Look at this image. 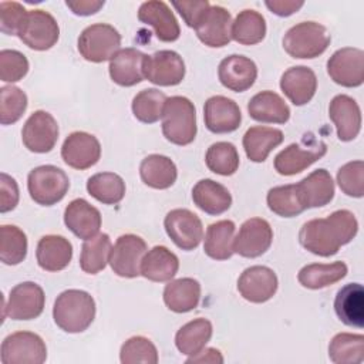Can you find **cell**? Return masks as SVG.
Listing matches in <instances>:
<instances>
[{
    "instance_id": "cell-33",
    "label": "cell",
    "mask_w": 364,
    "mask_h": 364,
    "mask_svg": "<svg viewBox=\"0 0 364 364\" xmlns=\"http://www.w3.org/2000/svg\"><path fill=\"white\" fill-rule=\"evenodd\" d=\"M200 284L192 277H181L169 282L164 289V303L173 313H188L198 307Z\"/></svg>"
},
{
    "instance_id": "cell-10",
    "label": "cell",
    "mask_w": 364,
    "mask_h": 364,
    "mask_svg": "<svg viewBox=\"0 0 364 364\" xmlns=\"http://www.w3.org/2000/svg\"><path fill=\"white\" fill-rule=\"evenodd\" d=\"M146 252V243L141 236L121 235L111 249L108 263L117 276L134 279L141 274V262Z\"/></svg>"
},
{
    "instance_id": "cell-6",
    "label": "cell",
    "mask_w": 364,
    "mask_h": 364,
    "mask_svg": "<svg viewBox=\"0 0 364 364\" xmlns=\"http://www.w3.org/2000/svg\"><path fill=\"white\" fill-rule=\"evenodd\" d=\"M77 47L84 60L104 63L121 50V34L111 24L95 23L81 31Z\"/></svg>"
},
{
    "instance_id": "cell-49",
    "label": "cell",
    "mask_w": 364,
    "mask_h": 364,
    "mask_svg": "<svg viewBox=\"0 0 364 364\" xmlns=\"http://www.w3.org/2000/svg\"><path fill=\"white\" fill-rule=\"evenodd\" d=\"M337 183L343 193L353 198L364 195V162L351 161L337 171Z\"/></svg>"
},
{
    "instance_id": "cell-17",
    "label": "cell",
    "mask_w": 364,
    "mask_h": 364,
    "mask_svg": "<svg viewBox=\"0 0 364 364\" xmlns=\"http://www.w3.org/2000/svg\"><path fill=\"white\" fill-rule=\"evenodd\" d=\"M279 280L276 273L267 266H250L237 279L240 296L250 303H264L277 291Z\"/></svg>"
},
{
    "instance_id": "cell-18",
    "label": "cell",
    "mask_w": 364,
    "mask_h": 364,
    "mask_svg": "<svg viewBox=\"0 0 364 364\" xmlns=\"http://www.w3.org/2000/svg\"><path fill=\"white\" fill-rule=\"evenodd\" d=\"M101 156L100 141L88 132H71L63 142L61 158L74 169H88L94 166Z\"/></svg>"
},
{
    "instance_id": "cell-45",
    "label": "cell",
    "mask_w": 364,
    "mask_h": 364,
    "mask_svg": "<svg viewBox=\"0 0 364 364\" xmlns=\"http://www.w3.org/2000/svg\"><path fill=\"white\" fill-rule=\"evenodd\" d=\"M239 152L230 142H215L212 144L205 155V162L209 171L222 176L233 175L239 168Z\"/></svg>"
},
{
    "instance_id": "cell-55",
    "label": "cell",
    "mask_w": 364,
    "mask_h": 364,
    "mask_svg": "<svg viewBox=\"0 0 364 364\" xmlns=\"http://www.w3.org/2000/svg\"><path fill=\"white\" fill-rule=\"evenodd\" d=\"M105 4L104 0H67L65 6L77 16H91L95 14L102 6Z\"/></svg>"
},
{
    "instance_id": "cell-43",
    "label": "cell",
    "mask_w": 364,
    "mask_h": 364,
    "mask_svg": "<svg viewBox=\"0 0 364 364\" xmlns=\"http://www.w3.org/2000/svg\"><path fill=\"white\" fill-rule=\"evenodd\" d=\"M166 100V95L156 88L142 90L132 100V114L144 124H154L162 118Z\"/></svg>"
},
{
    "instance_id": "cell-36",
    "label": "cell",
    "mask_w": 364,
    "mask_h": 364,
    "mask_svg": "<svg viewBox=\"0 0 364 364\" xmlns=\"http://www.w3.org/2000/svg\"><path fill=\"white\" fill-rule=\"evenodd\" d=\"M348 269L341 260L333 263H311L300 269L297 274L299 283L311 290L328 287L346 277Z\"/></svg>"
},
{
    "instance_id": "cell-22",
    "label": "cell",
    "mask_w": 364,
    "mask_h": 364,
    "mask_svg": "<svg viewBox=\"0 0 364 364\" xmlns=\"http://www.w3.org/2000/svg\"><path fill=\"white\" fill-rule=\"evenodd\" d=\"M218 77L220 84L228 90L243 92L255 84L257 78V67L249 57L232 54L220 61Z\"/></svg>"
},
{
    "instance_id": "cell-4",
    "label": "cell",
    "mask_w": 364,
    "mask_h": 364,
    "mask_svg": "<svg viewBox=\"0 0 364 364\" xmlns=\"http://www.w3.org/2000/svg\"><path fill=\"white\" fill-rule=\"evenodd\" d=\"M327 28L316 21H303L290 27L283 37V48L293 58H316L330 46Z\"/></svg>"
},
{
    "instance_id": "cell-38",
    "label": "cell",
    "mask_w": 364,
    "mask_h": 364,
    "mask_svg": "<svg viewBox=\"0 0 364 364\" xmlns=\"http://www.w3.org/2000/svg\"><path fill=\"white\" fill-rule=\"evenodd\" d=\"M212 323L206 318H195L183 324L176 336L175 346L185 355H195L205 348L212 337Z\"/></svg>"
},
{
    "instance_id": "cell-37",
    "label": "cell",
    "mask_w": 364,
    "mask_h": 364,
    "mask_svg": "<svg viewBox=\"0 0 364 364\" xmlns=\"http://www.w3.org/2000/svg\"><path fill=\"white\" fill-rule=\"evenodd\" d=\"M235 223L229 219L218 220L208 226L205 233L203 250L213 260H226L232 257L233 239H235Z\"/></svg>"
},
{
    "instance_id": "cell-44",
    "label": "cell",
    "mask_w": 364,
    "mask_h": 364,
    "mask_svg": "<svg viewBox=\"0 0 364 364\" xmlns=\"http://www.w3.org/2000/svg\"><path fill=\"white\" fill-rule=\"evenodd\" d=\"M0 260L4 264L16 266L27 256V236L14 225H3L0 228Z\"/></svg>"
},
{
    "instance_id": "cell-53",
    "label": "cell",
    "mask_w": 364,
    "mask_h": 364,
    "mask_svg": "<svg viewBox=\"0 0 364 364\" xmlns=\"http://www.w3.org/2000/svg\"><path fill=\"white\" fill-rule=\"evenodd\" d=\"M18 186L14 178L6 172L0 173V212L13 210L18 203Z\"/></svg>"
},
{
    "instance_id": "cell-46",
    "label": "cell",
    "mask_w": 364,
    "mask_h": 364,
    "mask_svg": "<svg viewBox=\"0 0 364 364\" xmlns=\"http://www.w3.org/2000/svg\"><path fill=\"white\" fill-rule=\"evenodd\" d=\"M266 200L269 209L282 218H293L306 210L300 203L294 183L272 188L267 192Z\"/></svg>"
},
{
    "instance_id": "cell-1",
    "label": "cell",
    "mask_w": 364,
    "mask_h": 364,
    "mask_svg": "<svg viewBox=\"0 0 364 364\" xmlns=\"http://www.w3.org/2000/svg\"><path fill=\"white\" fill-rule=\"evenodd\" d=\"M358 232V222L347 209L334 210L327 218H316L306 222L300 232V245L310 253L330 257L338 249L350 243Z\"/></svg>"
},
{
    "instance_id": "cell-20",
    "label": "cell",
    "mask_w": 364,
    "mask_h": 364,
    "mask_svg": "<svg viewBox=\"0 0 364 364\" xmlns=\"http://www.w3.org/2000/svg\"><path fill=\"white\" fill-rule=\"evenodd\" d=\"M138 20L151 26L159 41L172 43L181 36L179 23L165 1H144L138 10Z\"/></svg>"
},
{
    "instance_id": "cell-21",
    "label": "cell",
    "mask_w": 364,
    "mask_h": 364,
    "mask_svg": "<svg viewBox=\"0 0 364 364\" xmlns=\"http://www.w3.org/2000/svg\"><path fill=\"white\" fill-rule=\"evenodd\" d=\"M203 119L210 132L229 134L240 127L242 114L233 100L223 95H213L205 102Z\"/></svg>"
},
{
    "instance_id": "cell-52",
    "label": "cell",
    "mask_w": 364,
    "mask_h": 364,
    "mask_svg": "<svg viewBox=\"0 0 364 364\" xmlns=\"http://www.w3.org/2000/svg\"><path fill=\"white\" fill-rule=\"evenodd\" d=\"M172 6L181 14L188 27L195 28L203 13L209 9L208 0H192V1H172Z\"/></svg>"
},
{
    "instance_id": "cell-23",
    "label": "cell",
    "mask_w": 364,
    "mask_h": 364,
    "mask_svg": "<svg viewBox=\"0 0 364 364\" xmlns=\"http://www.w3.org/2000/svg\"><path fill=\"white\" fill-rule=\"evenodd\" d=\"M328 117L337 128V136L340 141H353L360 134L361 111L355 100L350 95H336L328 105Z\"/></svg>"
},
{
    "instance_id": "cell-19",
    "label": "cell",
    "mask_w": 364,
    "mask_h": 364,
    "mask_svg": "<svg viewBox=\"0 0 364 364\" xmlns=\"http://www.w3.org/2000/svg\"><path fill=\"white\" fill-rule=\"evenodd\" d=\"M198 38L208 47H225L232 40V16L222 6H209L195 27Z\"/></svg>"
},
{
    "instance_id": "cell-29",
    "label": "cell",
    "mask_w": 364,
    "mask_h": 364,
    "mask_svg": "<svg viewBox=\"0 0 364 364\" xmlns=\"http://www.w3.org/2000/svg\"><path fill=\"white\" fill-rule=\"evenodd\" d=\"M247 112L252 119L266 124H286L290 118V108L284 100L273 91H260L247 102Z\"/></svg>"
},
{
    "instance_id": "cell-2",
    "label": "cell",
    "mask_w": 364,
    "mask_h": 364,
    "mask_svg": "<svg viewBox=\"0 0 364 364\" xmlns=\"http://www.w3.org/2000/svg\"><path fill=\"white\" fill-rule=\"evenodd\" d=\"M53 318L65 333H82L95 318V301L84 290H65L54 301Z\"/></svg>"
},
{
    "instance_id": "cell-8",
    "label": "cell",
    "mask_w": 364,
    "mask_h": 364,
    "mask_svg": "<svg viewBox=\"0 0 364 364\" xmlns=\"http://www.w3.org/2000/svg\"><path fill=\"white\" fill-rule=\"evenodd\" d=\"M3 364H43L47 360L44 340L31 331H16L1 343Z\"/></svg>"
},
{
    "instance_id": "cell-11",
    "label": "cell",
    "mask_w": 364,
    "mask_h": 364,
    "mask_svg": "<svg viewBox=\"0 0 364 364\" xmlns=\"http://www.w3.org/2000/svg\"><path fill=\"white\" fill-rule=\"evenodd\" d=\"M166 235L182 250H193L203 239L202 220L189 209H172L164 219Z\"/></svg>"
},
{
    "instance_id": "cell-27",
    "label": "cell",
    "mask_w": 364,
    "mask_h": 364,
    "mask_svg": "<svg viewBox=\"0 0 364 364\" xmlns=\"http://www.w3.org/2000/svg\"><path fill=\"white\" fill-rule=\"evenodd\" d=\"M283 94L297 107L311 101L317 90V77L306 65H296L286 70L280 78Z\"/></svg>"
},
{
    "instance_id": "cell-30",
    "label": "cell",
    "mask_w": 364,
    "mask_h": 364,
    "mask_svg": "<svg viewBox=\"0 0 364 364\" xmlns=\"http://www.w3.org/2000/svg\"><path fill=\"white\" fill-rule=\"evenodd\" d=\"M334 311L341 323L350 327H364V290L360 283H348L337 291Z\"/></svg>"
},
{
    "instance_id": "cell-48",
    "label": "cell",
    "mask_w": 364,
    "mask_h": 364,
    "mask_svg": "<svg viewBox=\"0 0 364 364\" xmlns=\"http://www.w3.org/2000/svg\"><path fill=\"white\" fill-rule=\"evenodd\" d=\"M119 360L122 364H156L159 358L158 350L149 338L144 336H134L121 346Z\"/></svg>"
},
{
    "instance_id": "cell-51",
    "label": "cell",
    "mask_w": 364,
    "mask_h": 364,
    "mask_svg": "<svg viewBox=\"0 0 364 364\" xmlns=\"http://www.w3.org/2000/svg\"><path fill=\"white\" fill-rule=\"evenodd\" d=\"M27 10L17 1H1L0 3V30L9 36H17L24 18L27 16Z\"/></svg>"
},
{
    "instance_id": "cell-32",
    "label": "cell",
    "mask_w": 364,
    "mask_h": 364,
    "mask_svg": "<svg viewBox=\"0 0 364 364\" xmlns=\"http://www.w3.org/2000/svg\"><path fill=\"white\" fill-rule=\"evenodd\" d=\"M179 269L178 256L165 246H154L141 262V276L151 282H169Z\"/></svg>"
},
{
    "instance_id": "cell-31",
    "label": "cell",
    "mask_w": 364,
    "mask_h": 364,
    "mask_svg": "<svg viewBox=\"0 0 364 364\" xmlns=\"http://www.w3.org/2000/svg\"><path fill=\"white\" fill-rule=\"evenodd\" d=\"M193 203L208 215L225 213L232 205V195L226 186L213 179H200L192 188Z\"/></svg>"
},
{
    "instance_id": "cell-35",
    "label": "cell",
    "mask_w": 364,
    "mask_h": 364,
    "mask_svg": "<svg viewBox=\"0 0 364 364\" xmlns=\"http://www.w3.org/2000/svg\"><path fill=\"white\" fill-rule=\"evenodd\" d=\"M139 176L149 188L168 189L175 183L178 169L171 158L159 154H151L142 159L139 165Z\"/></svg>"
},
{
    "instance_id": "cell-25",
    "label": "cell",
    "mask_w": 364,
    "mask_h": 364,
    "mask_svg": "<svg viewBox=\"0 0 364 364\" xmlns=\"http://www.w3.org/2000/svg\"><path fill=\"white\" fill-rule=\"evenodd\" d=\"M65 226L80 239L87 240L100 232L101 213L82 198L71 200L64 210Z\"/></svg>"
},
{
    "instance_id": "cell-9",
    "label": "cell",
    "mask_w": 364,
    "mask_h": 364,
    "mask_svg": "<svg viewBox=\"0 0 364 364\" xmlns=\"http://www.w3.org/2000/svg\"><path fill=\"white\" fill-rule=\"evenodd\" d=\"M18 38L31 50H50L60 37V27L53 14L46 10H30L18 31Z\"/></svg>"
},
{
    "instance_id": "cell-56",
    "label": "cell",
    "mask_w": 364,
    "mask_h": 364,
    "mask_svg": "<svg viewBox=\"0 0 364 364\" xmlns=\"http://www.w3.org/2000/svg\"><path fill=\"white\" fill-rule=\"evenodd\" d=\"M188 364H196V363H210V364H222L223 363V357L220 354L219 350L216 348H212V347H208V348H203L202 351H199L198 354L195 355H189V358L186 360Z\"/></svg>"
},
{
    "instance_id": "cell-39",
    "label": "cell",
    "mask_w": 364,
    "mask_h": 364,
    "mask_svg": "<svg viewBox=\"0 0 364 364\" xmlns=\"http://www.w3.org/2000/svg\"><path fill=\"white\" fill-rule=\"evenodd\" d=\"M266 36L264 17L252 9L242 10L232 21V40L243 46L260 43Z\"/></svg>"
},
{
    "instance_id": "cell-34",
    "label": "cell",
    "mask_w": 364,
    "mask_h": 364,
    "mask_svg": "<svg viewBox=\"0 0 364 364\" xmlns=\"http://www.w3.org/2000/svg\"><path fill=\"white\" fill-rule=\"evenodd\" d=\"M283 132L272 127H250L243 135V148L252 162H264L269 154L283 142Z\"/></svg>"
},
{
    "instance_id": "cell-13",
    "label": "cell",
    "mask_w": 364,
    "mask_h": 364,
    "mask_svg": "<svg viewBox=\"0 0 364 364\" xmlns=\"http://www.w3.org/2000/svg\"><path fill=\"white\" fill-rule=\"evenodd\" d=\"M21 139L24 146L31 152H50L58 139V124L55 118L47 111H34L23 125Z\"/></svg>"
},
{
    "instance_id": "cell-47",
    "label": "cell",
    "mask_w": 364,
    "mask_h": 364,
    "mask_svg": "<svg viewBox=\"0 0 364 364\" xmlns=\"http://www.w3.org/2000/svg\"><path fill=\"white\" fill-rule=\"evenodd\" d=\"M27 109V95L14 85L0 88V124L10 125L17 122Z\"/></svg>"
},
{
    "instance_id": "cell-15",
    "label": "cell",
    "mask_w": 364,
    "mask_h": 364,
    "mask_svg": "<svg viewBox=\"0 0 364 364\" xmlns=\"http://www.w3.org/2000/svg\"><path fill=\"white\" fill-rule=\"evenodd\" d=\"M144 77L155 85L173 87L185 77V63L172 50H159L144 58Z\"/></svg>"
},
{
    "instance_id": "cell-3",
    "label": "cell",
    "mask_w": 364,
    "mask_h": 364,
    "mask_svg": "<svg viewBox=\"0 0 364 364\" xmlns=\"http://www.w3.org/2000/svg\"><path fill=\"white\" fill-rule=\"evenodd\" d=\"M196 109L193 102L181 95L166 100L162 112L164 136L175 145H189L196 136Z\"/></svg>"
},
{
    "instance_id": "cell-24",
    "label": "cell",
    "mask_w": 364,
    "mask_h": 364,
    "mask_svg": "<svg viewBox=\"0 0 364 364\" xmlns=\"http://www.w3.org/2000/svg\"><path fill=\"white\" fill-rule=\"evenodd\" d=\"M297 196L304 209L320 208L331 202L334 196V182L328 171L320 168L294 183Z\"/></svg>"
},
{
    "instance_id": "cell-26",
    "label": "cell",
    "mask_w": 364,
    "mask_h": 364,
    "mask_svg": "<svg viewBox=\"0 0 364 364\" xmlns=\"http://www.w3.org/2000/svg\"><path fill=\"white\" fill-rule=\"evenodd\" d=\"M146 54L142 51L127 47L121 48L109 60V77L121 87H132L144 81V58Z\"/></svg>"
},
{
    "instance_id": "cell-16",
    "label": "cell",
    "mask_w": 364,
    "mask_h": 364,
    "mask_svg": "<svg viewBox=\"0 0 364 364\" xmlns=\"http://www.w3.org/2000/svg\"><path fill=\"white\" fill-rule=\"evenodd\" d=\"M273 242L270 223L262 218L245 220L233 239V252L242 257L255 259L269 250Z\"/></svg>"
},
{
    "instance_id": "cell-42",
    "label": "cell",
    "mask_w": 364,
    "mask_h": 364,
    "mask_svg": "<svg viewBox=\"0 0 364 364\" xmlns=\"http://www.w3.org/2000/svg\"><path fill=\"white\" fill-rule=\"evenodd\" d=\"M328 357L336 364H360L364 360L363 334L338 333L328 344Z\"/></svg>"
},
{
    "instance_id": "cell-28",
    "label": "cell",
    "mask_w": 364,
    "mask_h": 364,
    "mask_svg": "<svg viewBox=\"0 0 364 364\" xmlns=\"http://www.w3.org/2000/svg\"><path fill=\"white\" fill-rule=\"evenodd\" d=\"M36 257L46 272L64 270L73 259V245L64 236L46 235L37 243Z\"/></svg>"
},
{
    "instance_id": "cell-5",
    "label": "cell",
    "mask_w": 364,
    "mask_h": 364,
    "mask_svg": "<svg viewBox=\"0 0 364 364\" xmlns=\"http://www.w3.org/2000/svg\"><path fill=\"white\" fill-rule=\"evenodd\" d=\"M30 198L41 206L58 203L70 188L67 173L54 165H41L30 171L27 176Z\"/></svg>"
},
{
    "instance_id": "cell-12",
    "label": "cell",
    "mask_w": 364,
    "mask_h": 364,
    "mask_svg": "<svg viewBox=\"0 0 364 364\" xmlns=\"http://www.w3.org/2000/svg\"><path fill=\"white\" fill-rule=\"evenodd\" d=\"M44 304L46 296L41 286L34 282H23L10 290L3 316L11 320H33L43 313Z\"/></svg>"
},
{
    "instance_id": "cell-40",
    "label": "cell",
    "mask_w": 364,
    "mask_h": 364,
    "mask_svg": "<svg viewBox=\"0 0 364 364\" xmlns=\"http://www.w3.org/2000/svg\"><path fill=\"white\" fill-rule=\"evenodd\" d=\"M87 191L104 205H117L125 196V182L114 172H98L88 178Z\"/></svg>"
},
{
    "instance_id": "cell-50",
    "label": "cell",
    "mask_w": 364,
    "mask_h": 364,
    "mask_svg": "<svg viewBox=\"0 0 364 364\" xmlns=\"http://www.w3.org/2000/svg\"><path fill=\"white\" fill-rule=\"evenodd\" d=\"M28 73L27 57L17 50L0 51V80L4 82L20 81Z\"/></svg>"
},
{
    "instance_id": "cell-7",
    "label": "cell",
    "mask_w": 364,
    "mask_h": 364,
    "mask_svg": "<svg viewBox=\"0 0 364 364\" xmlns=\"http://www.w3.org/2000/svg\"><path fill=\"white\" fill-rule=\"evenodd\" d=\"M327 152V145L307 135L297 144H290L287 148L280 151L274 158V169L277 173L284 176H291L300 173L311 164L323 158Z\"/></svg>"
},
{
    "instance_id": "cell-14",
    "label": "cell",
    "mask_w": 364,
    "mask_h": 364,
    "mask_svg": "<svg viewBox=\"0 0 364 364\" xmlns=\"http://www.w3.org/2000/svg\"><path fill=\"white\" fill-rule=\"evenodd\" d=\"M327 73L341 87H360L364 82V51L355 47L337 50L327 61Z\"/></svg>"
},
{
    "instance_id": "cell-54",
    "label": "cell",
    "mask_w": 364,
    "mask_h": 364,
    "mask_svg": "<svg viewBox=\"0 0 364 364\" xmlns=\"http://www.w3.org/2000/svg\"><path fill=\"white\" fill-rule=\"evenodd\" d=\"M264 6L279 17H289L299 11L304 1L301 0H266Z\"/></svg>"
},
{
    "instance_id": "cell-41",
    "label": "cell",
    "mask_w": 364,
    "mask_h": 364,
    "mask_svg": "<svg viewBox=\"0 0 364 364\" xmlns=\"http://www.w3.org/2000/svg\"><path fill=\"white\" fill-rule=\"evenodd\" d=\"M111 239L107 233H100L91 239L84 240L80 256V267L88 274H97L104 270L109 262Z\"/></svg>"
}]
</instances>
